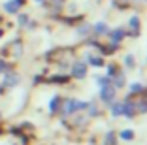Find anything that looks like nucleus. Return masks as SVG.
<instances>
[{
    "label": "nucleus",
    "instance_id": "obj_4",
    "mask_svg": "<svg viewBox=\"0 0 147 145\" xmlns=\"http://www.w3.org/2000/svg\"><path fill=\"white\" fill-rule=\"evenodd\" d=\"M130 28H134V32H138V28H140V19L138 17L130 19Z\"/></svg>",
    "mask_w": 147,
    "mask_h": 145
},
{
    "label": "nucleus",
    "instance_id": "obj_10",
    "mask_svg": "<svg viewBox=\"0 0 147 145\" xmlns=\"http://www.w3.org/2000/svg\"><path fill=\"white\" fill-rule=\"evenodd\" d=\"M2 70H4V62H0V72H2Z\"/></svg>",
    "mask_w": 147,
    "mask_h": 145
},
{
    "label": "nucleus",
    "instance_id": "obj_2",
    "mask_svg": "<svg viewBox=\"0 0 147 145\" xmlns=\"http://www.w3.org/2000/svg\"><path fill=\"white\" fill-rule=\"evenodd\" d=\"M23 4V0H9V2H6V11L9 13H15L19 9V6Z\"/></svg>",
    "mask_w": 147,
    "mask_h": 145
},
{
    "label": "nucleus",
    "instance_id": "obj_3",
    "mask_svg": "<svg viewBox=\"0 0 147 145\" xmlns=\"http://www.w3.org/2000/svg\"><path fill=\"white\" fill-rule=\"evenodd\" d=\"M85 72H87V66H83V64H76V66L72 68V74L76 77H83V76H85Z\"/></svg>",
    "mask_w": 147,
    "mask_h": 145
},
{
    "label": "nucleus",
    "instance_id": "obj_9",
    "mask_svg": "<svg viewBox=\"0 0 147 145\" xmlns=\"http://www.w3.org/2000/svg\"><path fill=\"white\" fill-rule=\"evenodd\" d=\"M91 62L94 64V66H100V64H102V60H100V59H91Z\"/></svg>",
    "mask_w": 147,
    "mask_h": 145
},
{
    "label": "nucleus",
    "instance_id": "obj_5",
    "mask_svg": "<svg viewBox=\"0 0 147 145\" xmlns=\"http://www.w3.org/2000/svg\"><path fill=\"white\" fill-rule=\"evenodd\" d=\"M121 138H123V140H132V138H134V134L130 132V130H125V132L121 134Z\"/></svg>",
    "mask_w": 147,
    "mask_h": 145
},
{
    "label": "nucleus",
    "instance_id": "obj_6",
    "mask_svg": "<svg viewBox=\"0 0 147 145\" xmlns=\"http://www.w3.org/2000/svg\"><path fill=\"white\" fill-rule=\"evenodd\" d=\"M123 113V106H113V115H121Z\"/></svg>",
    "mask_w": 147,
    "mask_h": 145
},
{
    "label": "nucleus",
    "instance_id": "obj_7",
    "mask_svg": "<svg viewBox=\"0 0 147 145\" xmlns=\"http://www.w3.org/2000/svg\"><path fill=\"white\" fill-rule=\"evenodd\" d=\"M96 30H98V32H106L108 28H106V25H104V23H98V25H96Z\"/></svg>",
    "mask_w": 147,
    "mask_h": 145
},
{
    "label": "nucleus",
    "instance_id": "obj_1",
    "mask_svg": "<svg viewBox=\"0 0 147 145\" xmlns=\"http://www.w3.org/2000/svg\"><path fill=\"white\" fill-rule=\"evenodd\" d=\"M113 94H115V90L111 89V87H102V100H104V102H111L113 100Z\"/></svg>",
    "mask_w": 147,
    "mask_h": 145
},
{
    "label": "nucleus",
    "instance_id": "obj_8",
    "mask_svg": "<svg viewBox=\"0 0 147 145\" xmlns=\"http://www.w3.org/2000/svg\"><path fill=\"white\" fill-rule=\"evenodd\" d=\"M121 38H123V30H117L115 34H113V40H117V42H119Z\"/></svg>",
    "mask_w": 147,
    "mask_h": 145
}]
</instances>
